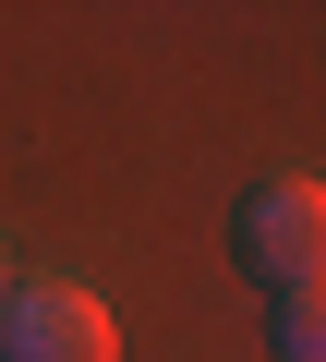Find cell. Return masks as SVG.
I'll return each instance as SVG.
<instances>
[{
  "label": "cell",
  "instance_id": "1",
  "mask_svg": "<svg viewBox=\"0 0 326 362\" xmlns=\"http://www.w3.org/2000/svg\"><path fill=\"white\" fill-rule=\"evenodd\" d=\"M230 254L266 290H326V181H266V194L230 218Z\"/></svg>",
  "mask_w": 326,
  "mask_h": 362
},
{
  "label": "cell",
  "instance_id": "2",
  "mask_svg": "<svg viewBox=\"0 0 326 362\" xmlns=\"http://www.w3.org/2000/svg\"><path fill=\"white\" fill-rule=\"evenodd\" d=\"M0 362H121V326H109V302H97V290L37 278V290L0 302Z\"/></svg>",
  "mask_w": 326,
  "mask_h": 362
},
{
  "label": "cell",
  "instance_id": "3",
  "mask_svg": "<svg viewBox=\"0 0 326 362\" xmlns=\"http://www.w3.org/2000/svg\"><path fill=\"white\" fill-rule=\"evenodd\" d=\"M266 350H278V362H326V290H278Z\"/></svg>",
  "mask_w": 326,
  "mask_h": 362
},
{
  "label": "cell",
  "instance_id": "4",
  "mask_svg": "<svg viewBox=\"0 0 326 362\" xmlns=\"http://www.w3.org/2000/svg\"><path fill=\"white\" fill-rule=\"evenodd\" d=\"M0 302H13V266H0Z\"/></svg>",
  "mask_w": 326,
  "mask_h": 362
}]
</instances>
